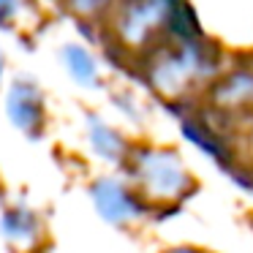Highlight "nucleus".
<instances>
[{"mask_svg":"<svg viewBox=\"0 0 253 253\" xmlns=\"http://www.w3.org/2000/svg\"><path fill=\"white\" fill-rule=\"evenodd\" d=\"M128 180L142 191V196L155 207H180L193 193L191 171L182 166L177 150L169 147H131L123 161Z\"/></svg>","mask_w":253,"mask_h":253,"instance_id":"obj_1","label":"nucleus"},{"mask_svg":"<svg viewBox=\"0 0 253 253\" xmlns=\"http://www.w3.org/2000/svg\"><path fill=\"white\" fill-rule=\"evenodd\" d=\"M185 0H120L117 8V39L120 46L144 49L155 36L171 33L177 11Z\"/></svg>","mask_w":253,"mask_h":253,"instance_id":"obj_2","label":"nucleus"},{"mask_svg":"<svg viewBox=\"0 0 253 253\" xmlns=\"http://www.w3.org/2000/svg\"><path fill=\"white\" fill-rule=\"evenodd\" d=\"M90 196L95 202V210L115 226H133L153 212V204L131 180L101 177L90 185Z\"/></svg>","mask_w":253,"mask_h":253,"instance_id":"obj_3","label":"nucleus"},{"mask_svg":"<svg viewBox=\"0 0 253 253\" xmlns=\"http://www.w3.org/2000/svg\"><path fill=\"white\" fill-rule=\"evenodd\" d=\"M6 115L11 126H17L25 136L39 139L46 128V101L41 87L28 77L11 82L6 93Z\"/></svg>","mask_w":253,"mask_h":253,"instance_id":"obj_4","label":"nucleus"},{"mask_svg":"<svg viewBox=\"0 0 253 253\" xmlns=\"http://www.w3.org/2000/svg\"><path fill=\"white\" fill-rule=\"evenodd\" d=\"M180 126H182V133H185L188 142L196 144V147L202 150L204 155H210L218 166L231 169V166L240 164V161L234 158V147H231L229 136L220 131V126H215V123L207 120L204 115H199V112H185V115H180Z\"/></svg>","mask_w":253,"mask_h":253,"instance_id":"obj_5","label":"nucleus"},{"mask_svg":"<svg viewBox=\"0 0 253 253\" xmlns=\"http://www.w3.org/2000/svg\"><path fill=\"white\" fill-rule=\"evenodd\" d=\"M210 104H215L218 112H231V109H251L253 106V71L251 68H237L226 74L223 79L207 90Z\"/></svg>","mask_w":253,"mask_h":253,"instance_id":"obj_6","label":"nucleus"},{"mask_svg":"<svg viewBox=\"0 0 253 253\" xmlns=\"http://www.w3.org/2000/svg\"><path fill=\"white\" fill-rule=\"evenodd\" d=\"M0 231H3V237L11 245H17L25 253V251L39 248L44 223H41L39 212L30 210L28 204H11V207H6V212L0 218Z\"/></svg>","mask_w":253,"mask_h":253,"instance_id":"obj_7","label":"nucleus"},{"mask_svg":"<svg viewBox=\"0 0 253 253\" xmlns=\"http://www.w3.org/2000/svg\"><path fill=\"white\" fill-rule=\"evenodd\" d=\"M87 139H90V147L98 158L109 161V164H123L131 150V144L126 142L117 128H112L109 123H104L101 117L90 115L87 117Z\"/></svg>","mask_w":253,"mask_h":253,"instance_id":"obj_8","label":"nucleus"},{"mask_svg":"<svg viewBox=\"0 0 253 253\" xmlns=\"http://www.w3.org/2000/svg\"><path fill=\"white\" fill-rule=\"evenodd\" d=\"M63 63H66V71L71 74V79L82 87L98 82V60L93 57V52L82 44H66L63 46Z\"/></svg>","mask_w":253,"mask_h":253,"instance_id":"obj_9","label":"nucleus"},{"mask_svg":"<svg viewBox=\"0 0 253 253\" xmlns=\"http://www.w3.org/2000/svg\"><path fill=\"white\" fill-rule=\"evenodd\" d=\"M25 0H0V30H11L17 25Z\"/></svg>","mask_w":253,"mask_h":253,"instance_id":"obj_10","label":"nucleus"},{"mask_svg":"<svg viewBox=\"0 0 253 253\" xmlns=\"http://www.w3.org/2000/svg\"><path fill=\"white\" fill-rule=\"evenodd\" d=\"M68 6L74 8L77 14H82V17H90V14L101 11V8L106 6V0H66Z\"/></svg>","mask_w":253,"mask_h":253,"instance_id":"obj_11","label":"nucleus"},{"mask_svg":"<svg viewBox=\"0 0 253 253\" xmlns=\"http://www.w3.org/2000/svg\"><path fill=\"white\" fill-rule=\"evenodd\" d=\"M164 253H212V251L199 248V245H177V248H169V251H164Z\"/></svg>","mask_w":253,"mask_h":253,"instance_id":"obj_12","label":"nucleus"},{"mask_svg":"<svg viewBox=\"0 0 253 253\" xmlns=\"http://www.w3.org/2000/svg\"><path fill=\"white\" fill-rule=\"evenodd\" d=\"M3 74H6V57H3V52H0V82H3Z\"/></svg>","mask_w":253,"mask_h":253,"instance_id":"obj_13","label":"nucleus"}]
</instances>
